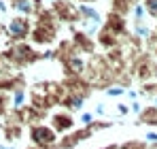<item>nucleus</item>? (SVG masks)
Instances as JSON below:
<instances>
[{
	"mask_svg": "<svg viewBox=\"0 0 157 149\" xmlns=\"http://www.w3.org/2000/svg\"><path fill=\"white\" fill-rule=\"evenodd\" d=\"M13 6L21 13V15H28V13H32V9H34V4L30 2V0H13Z\"/></svg>",
	"mask_w": 157,
	"mask_h": 149,
	"instance_id": "nucleus-17",
	"label": "nucleus"
},
{
	"mask_svg": "<svg viewBox=\"0 0 157 149\" xmlns=\"http://www.w3.org/2000/svg\"><path fill=\"white\" fill-rule=\"evenodd\" d=\"M28 136H30L32 147L38 149H53L57 145V139H59L57 132L49 124H32L28 130Z\"/></svg>",
	"mask_w": 157,
	"mask_h": 149,
	"instance_id": "nucleus-2",
	"label": "nucleus"
},
{
	"mask_svg": "<svg viewBox=\"0 0 157 149\" xmlns=\"http://www.w3.org/2000/svg\"><path fill=\"white\" fill-rule=\"evenodd\" d=\"M94 115H96V119H104V117H106V104H104V102H98V104H96Z\"/></svg>",
	"mask_w": 157,
	"mask_h": 149,
	"instance_id": "nucleus-23",
	"label": "nucleus"
},
{
	"mask_svg": "<svg viewBox=\"0 0 157 149\" xmlns=\"http://www.w3.org/2000/svg\"><path fill=\"white\" fill-rule=\"evenodd\" d=\"M108 28H104V30H108L110 34H121V32H125V22H123V17H119V15H110L108 17Z\"/></svg>",
	"mask_w": 157,
	"mask_h": 149,
	"instance_id": "nucleus-14",
	"label": "nucleus"
},
{
	"mask_svg": "<svg viewBox=\"0 0 157 149\" xmlns=\"http://www.w3.org/2000/svg\"><path fill=\"white\" fill-rule=\"evenodd\" d=\"M89 136H94V132L89 130V128H75L72 132H68V134H64L62 139H57V149H75L78 147L83 141H87Z\"/></svg>",
	"mask_w": 157,
	"mask_h": 149,
	"instance_id": "nucleus-4",
	"label": "nucleus"
},
{
	"mask_svg": "<svg viewBox=\"0 0 157 149\" xmlns=\"http://www.w3.org/2000/svg\"><path fill=\"white\" fill-rule=\"evenodd\" d=\"M2 58L13 66H26V64H32V62L40 60V53L24 41V43H15L6 51H2Z\"/></svg>",
	"mask_w": 157,
	"mask_h": 149,
	"instance_id": "nucleus-1",
	"label": "nucleus"
},
{
	"mask_svg": "<svg viewBox=\"0 0 157 149\" xmlns=\"http://www.w3.org/2000/svg\"><path fill=\"white\" fill-rule=\"evenodd\" d=\"M125 87L123 85H117V83H113V85H106L104 87V96L108 98H119V96H125Z\"/></svg>",
	"mask_w": 157,
	"mask_h": 149,
	"instance_id": "nucleus-15",
	"label": "nucleus"
},
{
	"mask_svg": "<svg viewBox=\"0 0 157 149\" xmlns=\"http://www.w3.org/2000/svg\"><path fill=\"white\" fill-rule=\"evenodd\" d=\"M6 32H9V36L13 38V41H17V43H24L28 36H30V22H28L26 17H15V19H11V24L6 26Z\"/></svg>",
	"mask_w": 157,
	"mask_h": 149,
	"instance_id": "nucleus-5",
	"label": "nucleus"
},
{
	"mask_svg": "<svg viewBox=\"0 0 157 149\" xmlns=\"http://www.w3.org/2000/svg\"><path fill=\"white\" fill-rule=\"evenodd\" d=\"M136 124H142V126H157V109L151 104V107H142V111L138 113V119Z\"/></svg>",
	"mask_w": 157,
	"mask_h": 149,
	"instance_id": "nucleus-12",
	"label": "nucleus"
},
{
	"mask_svg": "<svg viewBox=\"0 0 157 149\" xmlns=\"http://www.w3.org/2000/svg\"><path fill=\"white\" fill-rule=\"evenodd\" d=\"M117 113H119L121 117H125V115H130V107L123 104V102H119V104H117Z\"/></svg>",
	"mask_w": 157,
	"mask_h": 149,
	"instance_id": "nucleus-25",
	"label": "nucleus"
},
{
	"mask_svg": "<svg viewBox=\"0 0 157 149\" xmlns=\"http://www.w3.org/2000/svg\"><path fill=\"white\" fill-rule=\"evenodd\" d=\"M0 130H2V141H6V143H15L24 136V126L9 119V117H4V124Z\"/></svg>",
	"mask_w": 157,
	"mask_h": 149,
	"instance_id": "nucleus-7",
	"label": "nucleus"
},
{
	"mask_svg": "<svg viewBox=\"0 0 157 149\" xmlns=\"http://www.w3.org/2000/svg\"><path fill=\"white\" fill-rule=\"evenodd\" d=\"M147 11H149V15L157 17V0H147Z\"/></svg>",
	"mask_w": 157,
	"mask_h": 149,
	"instance_id": "nucleus-24",
	"label": "nucleus"
},
{
	"mask_svg": "<svg viewBox=\"0 0 157 149\" xmlns=\"http://www.w3.org/2000/svg\"><path fill=\"white\" fill-rule=\"evenodd\" d=\"M30 36L36 41V45H49L53 41V36H55V32H53L51 28H47V26H38L36 30L30 32Z\"/></svg>",
	"mask_w": 157,
	"mask_h": 149,
	"instance_id": "nucleus-10",
	"label": "nucleus"
},
{
	"mask_svg": "<svg viewBox=\"0 0 157 149\" xmlns=\"http://www.w3.org/2000/svg\"><path fill=\"white\" fill-rule=\"evenodd\" d=\"M11 111V96L0 92V117H6Z\"/></svg>",
	"mask_w": 157,
	"mask_h": 149,
	"instance_id": "nucleus-19",
	"label": "nucleus"
},
{
	"mask_svg": "<svg viewBox=\"0 0 157 149\" xmlns=\"http://www.w3.org/2000/svg\"><path fill=\"white\" fill-rule=\"evenodd\" d=\"M89 100L87 94H75V92H66V96L62 98V107L68 111V113H72V111H83V107H85V102Z\"/></svg>",
	"mask_w": 157,
	"mask_h": 149,
	"instance_id": "nucleus-8",
	"label": "nucleus"
},
{
	"mask_svg": "<svg viewBox=\"0 0 157 149\" xmlns=\"http://www.w3.org/2000/svg\"><path fill=\"white\" fill-rule=\"evenodd\" d=\"M94 122H96V115H94V111H81V113H78V124L83 126V128L91 126Z\"/></svg>",
	"mask_w": 157,
	"mask_h": 149,
	"instance_id": "nucleus-18",
	"label": "nucleus"
},
{
	"mask_svg": "<svg viewBox=\"0 0 157 149\" xmlns=\"http://www.w3.org/2000/svg\"><path fill=\"white\" fill-rule=\"evenodd\" d=\"M153 81L157 83V64H153Z\"/></svg>",
	"mask_w": 157,
	"mask_h": 149,
	"instance_id": "nucleus-30",
	"label": "nucleus"
},
{
	"mask_svg": "<svg viewBox=\"0 0 157 149\" xmlns=\"http://www.w3.org/2000/svg\"><path fill=\"white\" fill-rule=\"evenodd\" d=\"M9 96H11V111H19V109L28 107V92H26V87H15Z\"/></svg>",
	"mask_w": 157,
	"mask_h": 149,
	"instance_id": "nucleus-11",
	"label": "nucleus"
},
{
	"mask_svg": "<svg viewBox=\"0 0 157 149\" xmlns=\"http://www.w3.org/2000/svg\"><path fill=\"white\" fill-rule=\"evenodd\" d=\"M70 45H75L77 53H89V55H91V53L96 51V41H94L91 36H87L85 32H75Z\"/></svg>",
	"mask_w": 157,
	"mask_h": 149,
	"instance_id": "nucleus-9",
	"label": "nucleus"
},
{
	"mask_svg": "<svg viewBox=\"0 0 157 149\" xmlns=\"http://www.w3.org/2000/svg\"><path fill=\"white\" fill-rule=\"evenodd\" d=\"M119 149H151L144 141H138V139H130V141H125V143H121Z\"/></svg>",
	"mask_w": 157,
	"mask_h": 149,
	"instance_id": "nucleus-16",
	"label": "nucleus"
},
{
	"mask_svg": "<svg viewBox=\"0 0 157 149\" xmlns=\"http://www.w3.org/2000/svg\"><path fill=\"white\" fill-rule=\"evenodd\" d=\"M125 96H128V98H130L132 102H134V100H138V98H140V92H136V90H132V87H130V90L125 92Z\"/></svg>",
	"mask_w": 157,
	"mask_h": 149,
	"instance_id": "nucleus-27",
	"label": "nucleus"
},
{
	"mask_svg": "<svg viewBox=\"0 0 157 149\" xmlns=\"http://www.w3.org/2000/svg\"><path fill=\"white\" fill-rule=\"evenodd\" d=\"M155 55H157V49H155Z\"/></svg>",
	"mask_w": 157,
	"mask_h": 149,
	"instance_id": "nucleus-32",
	"label": "nucleus"
},
{
	"mask_svg": "<svg viewBox=\"0 0 157 149\" xmlns=\"http://www.w3.org/2000/svg\"><path fill=\"white\" fill-rule=\"evenodd\" d=\"M0 149H17V147H15V143H2Z\"/></svg>",
	"mask_w": 157,
	"mask_h": 149,
	"instance_id": "nucleus-28",
	"label": "nucleus"
},
{
	"mask_svg": "<svg viewBox=\"0 0 157 149\" xmlns=\"http://www.w3.org/2000/svg\"><path fill=\"white\" fill-rule=\"evenodd\" d=\"M62 64H64L66 74H70V77H83V74L87 73V62H85V58L81 53H77V51H72Z\"/></svg>",
	"mask_w": 157,
	"mask_h": 149,
	"instance_id": "nucleus-6",
	"label": "nucleus"
},
{
	"mask_svg": "<svg viewBox=\"0 0 157 149\" xmlns=\"http://www.w3.org/2000/svg\"><path fill=\"white\" fill-rule=\"evenodd\" d=\"M142 141H144V143H147L149 147H151V145H157V132H155V130H147V132H144V139H142Z\"/></svg>",
	"mask_w": 157,
	"mask_h": 149,
	"instance_id": "nucleus-22",
	"label": "nucleus"
},
{
	"mask_svg": "<svg viewBox=\"0 0 157 149\" xmlns=\"http://www.w3.org/2000/svg\"><path fill=\"white\" fill-rule=\"evenodd\" d=\"M140 111H142V104H140L138 100H134V102L130 104V113H136V115H138Z\"/></svg>",
	"mask_w": 157,
	"mask_h": 149,
	"instance_id": "nucleus-26",
	"label": "nucleus"
},
{
	"mask_svg": "<svg viewBox=\"0 0 157 149\" xmlns=\"http://www.w3.org/2000/svg\"><path fill=\"white\" fill-rule=\"evenodd\" d=\"M134 34H136V36H138V41H140V38H151V34H153V32H151V28H149V26L136 24V28H134Z\"/></svg>",
	"mask_w": 157,
	"mask_h": 149,
	"instance_id": "nucleus-21",
	"label": "nucleus"
},
{
	"mask_svg": "<svg viewBox=\"0 0 157 149\" xmlns=\"http://www.w3.org/2000/svg\"><path fill=\"white\" fill-rule=\"evenodd\" d=\"M87 128H89V130H91V132L96 134V132H100V130L113 128V122H110V119H96L94 124H91V126H87Z\"/></svg>",
	"mask_w": 157,
	"mask_h": 149,
	"instance_id": "nucleus-20",
	"label": "nucleus"
},
{
	"mask_svg": "<svg viewBox=\"0 0 157 149\" xmlns=\"http://www.w3.org/2000/svg\"><path fill=\"white\" fill-rule=\"evenodd\" d=\"M151 149H157V145H151Z\"/></svg>",
	"mask_w": 157,
	"mask_h": 149,
	"instance_id": "nucleus-31",
	"label": "nucleus"
},
{
	"mask_svg": "<svg viewBox=\"0 0 157 149\" xmlns=\"http://www.w3.org/2000/svg\"><path fill=\"white\" fill-rule=\"evenodd\" d=\"M98 43H100L104 49H115V47L119 45L117 36H115V34H110L108 30H100V32H98Z\"/></svg>",
	"mask_w": 157,
	"mask_h": 149,
	"instance_id": "nucleus-13",
	"label": "nucleus"
},
{
	"mask_svg": "<svg viewBox=\"0 0 157 149\" xmlns=\"http://www.w3.org/2000/svg\"><path fill=\"white\" fill-rule=\"evenodd\" d=\"M98 149H119L117 143H110V145H104V147H98Z\"/></svg>",
	"mask_w": 157,
	"mask_h": 149,
	"instance_id": "nucleus-29",
	"label": "nucleus"
},
{
	"mask_svg": "<svg viewBox=\"0 0 157 149\" xmlns=\"http://www.w3.org/2000/svg\"><path fill=\"white\" fill-rule=\"evenodd\" d=\"M49 126L57 132V136H64V134H68V132H72L77 128V119L66 109H59V111L49 113Z\"/></svg>",
	"mask_w": 157,
	"mask_h": 149,
	"instance_id": "nucleus-3",
	"label": "nucleus"
}]
</instances>
